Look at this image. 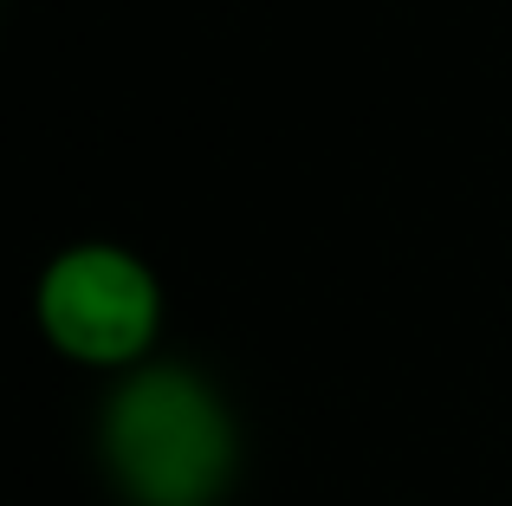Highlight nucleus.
<instances>
[{
	"instance_id": "1",
	"label": "nucleus",
	"mask_w": 512,
	"mask_h": 506,
	"mask_svg": "<svg viewBox=\"0 0 512 506\" xmlns=\"http://www.w3.org/2000/svg\"><path fill=\"white\" fill-rule=\"evenodd\" d=\"M91 448L124 506H221L240 481V422L221 383L175 357L111 377Z\"/></svg>"
},
{
	"instance_id": "2",
	"label": "nucleus",
	"mask_w": 512,
	"mask_h": 506,
	"mask_svg": "<svg viewBox=\"0 0 512 506\" xmlns=\"http://www.w3.org/2000/svg\"><path fill=\"white\" fill-rule=\"evenodd\" d=\"M163 279L124 241H72L59 247L33 279V325L46 351H59L78 370H124L150 364L163 344Z\"/></svg>"
}]
</instances>
